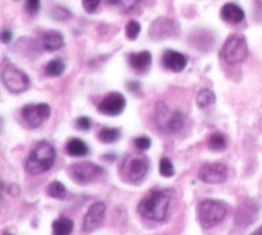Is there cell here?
I'll return each instance as SVG.
<instances>
[{
    "label": "cell",
    "instance_id": "36",
    "mask_svg": "<svg viewBox=\"0 0 262 235\" xmlns=\"http://www.w3.org/2000/svg\"><path fill=\"white\" fill-rule=\"evenodd\" d=\"M105 2L109 4V6H117V4L121 3V0H105Z\"/></svg>",
    "mask_w": 262,
    "mask_h": 235
},
{
    "label": "cell",
    "instance_id": "9",
    "mask_svg": "<svg viewBox=\"0 0 262 235\" xmlns=\"http://www.w3.org/2000/svg\"><path fill=\"white\" fill-rule=\"evenodd\" d=\"M179 22L169 17H158L150 26V37L155 41L179 35Z\"/></svg>",
    "mask_w": 262,
    "mask_h": 235
},
{
    "label": "cell",
    "instance_id": "6",
    "mask_svg": "<svg viewBox=\"0 0 262 235\" xmlns=\"http://www.w3.org/2000/svg\"><path fill=\"white\" fill-rule=\"evenodd\" d=\"M68 173L77 184L86 185L101 180L105 176V169L94 162L82 161L68 167Z\"/></svg>",
    "mask_w": 262,
    "mask_h": 235
},
{
    "label": "cell",
    "instance_id": "2",
    "mask_svg": "<svg viewBox=\"0 0 262 235\" xmlns=\"http://www.w3.org/2000/svg\"><path fill=\"white\" fill-rule=\"evenodd\" d=\"M56 160V150L48 142H40L27 157L24 168L29 175L37 176L45 173L53 167Z\"/></svg>",
    "mask_w": 262,
    "mask_h": 235
},
{
    "label": "cell",
    "instance_id": "7",
    "mask_svg": "<svg viewBox=\"0 0 262 235\" xmlns=\"http://www.w3.org/2000/svg\"><path fill=\"white\" fill-rule=\"evenodd\" d=\"M150 160L143 155H131L126 157L121 167L122 177L128 182H139L147 175Z\"/></svg>",
    "mask_w": 262,
    "mask_h": 235
},
{
    "label": "cell",
    "instance_id": "34",
    "mask_svg": "<svg viewBox=\"0 0 262 235\" xmlns=\"http://www.w3.org/2000/svg\"><path fill=\"white\" fill-rule=\"evenodd\" d=\"M141 87H142V83L139 82V81H128L127 82V89L133 92L139 91Z\"/></svg>",
    "mask_w": 262,
    "mask_h": 235
},
{
    "label": "cell",
    "instance_id": "3",
    "mask_svg": "<svg viewBox=\"0 0 262 235\" xmlns=\"http://www.w3.org/2000/svg\"><path fill=\"white\" fill-rule=\"evenodd\" d=\"M228 214V207L224 202L216 200H203L198 205L199 222L204 229H212L223 222Z\"/></svg>",
    "mask_w": 262,
    "mask_h": 235
},
{
    "label": "cell",
    "instance_id": "16",
    "mask_svg": "<svg viewBox=\"0 0 262 235\" xmlns=\"http://www.w3.org/2000/svg\"><path fill=\"white\" fill-rule=\"evenodd\" d=\"M42 48L48 52H56L64 46L65 40L62 33L58 31H47L41 37Z\"/></svg>",
    "mask_w": 262,
    "mask_h": 235
},
{
    "label": "cell",
    "instance_id": "18",
    "mask_svg": "<svg viewBox=\"0 0 262 235\" xmlns=\"http://www.w3.org/2000/svg\"><path fill=\"white\" fill-rule=\"evenodd\" d=\"M74 223L68 217H60L52 223V231L55 235H71L73 231Z\"/></svg>",
    "mask_w": 262,
    "mask_h": 235
},
{
    "label": "cell",
    "instance_id": "30",
    "mask_svg": "<svg viewBox=\"0 0 262 235\" xmlns=\"http://www.w3.org/2000/svg\"><path fill=\"white\" fill-rule=\"evenodd\" d=\"M26 8L29 13H37L40 11V0H27Z\"/></svg>",
    "mask_w": 262,
    "mask_h": 235
},
{
    "label": "cell",
    "instance_id": "23",
    "mask_svg": "<svg viewBox=\"0 0 262 235\" xmlns=\"http://www.w3.org/2000/svg\"><path fill=\"white\" fill-rule=\"evenodd\" d=\"M208 148L211 151H214V152L224 151L227 148V137L220 132L211 135V137L208 139Z\"/></svg>",
    "mask_w": 262,
    "mask_h": 235
},
{
    "label": "cell",
    "instance_id": "40",
    "mask_svg": "<svg viewBox=\"0 0 262 235\" xmlns=\"http://www.w3.org/2000/svg\"><path fill=\"white\" fill-rule=\"evenodd\" d=\"M3 235H12V234H10V232H3Z\"/></svg>",
    "mask_w": 262,
    "mask_h": 235
},
{
    "label": "cell",
    "instance_id": "17",
    "mask_svg": "<svg viewBox=\"0 0 262 235\" xmlns=\"http://www.w3.org/2000/svg\"><path fill=\"white\" fill-rule=\"evenodd\" d=\"M152 56L148 51H142L139 53H130L128 54V64L133 69L138 72H143L151 65Z\"/></svg>",
    "mask_w": 262,
    "mask_h": 235
},
{
    "label": "cell",
    "instance_id": "20",
    "mask_svg": "<svg viewBox=\"0 0 262 235\" xmlns=\"http://www.w3.org/2000/svg\"><path fill=\"white\" fill-rule=\"evenodd\" d=\"M119 137H121V130H119V128L103 127L102 130L98 132V139L101 140L102 143L106 144L115 143Z\"/></svg>",
    "mask_w": 262,
    "mask_h": 235
},
{
    "label": "cell",
    "instance_id": "19",
    "mask_svg": "<svg viewBox=\"0 0 262 235\" xmlns=\"http://www.w3.org/2000/svg\"><path fill=\"white\" fill-rule=\"evenodd\" d=\"M67 152L73 157H82L89 153V148L81 139L72 137L67 143Z\"/></svg>",
    "mask_w": 262,
    "mask_h": 235
},
{
    "label": "cell",
    "instance_id": "31",
    "mask_svg": "<svg viewBox=\"0 0 262 235\" xmlns=\"http://www.w3.org/2000/svg\"><path fill=\"white\" fill-rule=\"evenodd\" d=\"M76 124H77V127L80 128V130L86 131L89 130L90 126H92V122H90V119L88 116H80L78 119H77Z\"/></svg>",
    "mask_w": 262,
    "mask_h": 235
},
{
    "label": "cell",
    "instance_id": "37",
    "mask_svg": "<svg viewBox=\"0 0 262 235\" xmlns=\"http://www.w3.org/2000/svg\"><path fill=\"white\" fill-rule=\"evenodd\" d=\"M103 159H112V161H113V160L115 159V155L114 153H113V155H105L103 156Z\"/></svg>",
    "mask_w": 262,
    "mask_h": 235
},
{
    "label": "cell",
    "instance_id": "38",
    "mask_svg": "<svg viewBox=\"0 0 262 235\" xmlns=\"http://www.w3.org/2000/svg\"><path fill=\"white\" fill-rule=\"evenodd\" d=\"M254 2H256V4H257V6H258V7H261V8H262V0H254Z\"/></svg>",
    "mask_w": 262,
    "mask_h": 235
},
{
    "label": "cell",
    "instance_id": "29",
    "mask_svg": "<svg viewBox=\"0 0 262 235\" xmlns=\"http://www.w3.org/2000/svg\"><path fill=\"white\" fill-rule=\"evenodd\" d=\"M101 0H82V7L83 10L89 13H93L94 11L98 10Z\"/></svg>",
    "mask_w": 262,
    "mask_h": 235
},
{
    "label": "cell",
    "instance_id": "8",
    "mask_svg": "<svg viewBox=\"0 0 262 235\" xmlns=\"http://www.w3.org/2000/svg\"><path fill=\"white\" fill-rule=\"evenodd\" d=\"M2 81L7 90L11 92H23L29 87V78L24 72L13 66L12 64L4 65L2 72Z\"/></svg>",
    "mask_w": 262,
    "mask_h": 235
},
{
    "label": "cell",
    "instance_id": "35",
    "mask_svg": "<svg viewBox=\"0 0 262 235\" xmlns=\"http://www.w3.org/2000/svg\"><path fill=\"white\" fill-rule=\"evenodd\" d=\"M19 192H20V187L17 186L16 184H11L10 186H8V193H10L11 196H13V197H15V196H17V194H19Z\"/></svg>",
    "mask_w": 262,
    "mask_h": 235
},
{
    "label": "cell",
    "instance_id": "24",
    "mask_svg": "<svg viewBox=\"0 0 262 235\" xmlns=\"http://www.w3.org/2000/svg\"><path fill=\"white\" fill-rule=\"evenodd\" d=\"M47 193L51 196L52 198H57V200H62L67 194V189H65L64 184L60 181H52L49 186L47 187Z\"/></svg>",
    "mask_w": 262,
    "mask_h": 235
},
{
    "label": "cell",
    "instance_id": "26",
    "mask_svg": "<svg viewBox=\"0 0 262 235\" xmlns=\"http://www.w3.org/2000/svg\"><path fill=\"white\" fill-rule=\"evenodd\" d=\"M159 172L163 177H172L175 175V168H173L172 161L168 157H163L159 162Z\"/></svg>",
    "mask_w": 262,
    "mask_h": 235
},
{
    "label": "cell",
    "instance_id": "13",
    "mask_svg": "<svg viewBox=\"0 0 262 235\" xmlns=\"http://www.w3.org/2000/svg\"><path fill=\"white\" fill-rule=\"evenodd\" d=\"M126 107V99L121 92H110L99 103L98 111L109 116H118Z\"/></svg>",
    "mask_w": 262,
    "mask_h": 235
},
{
    "label": "cell",
    "instance_id": "15",
    "mask_svg": "<svg viewBox=\"0 0 262 235\" xmlns=\"http://www.w3.org/2000/svg\"><path fill=\"white\" fill-rule=\"evenodd\" d=\"M221 19L229 24H238L245 19V12L240 6L234 3H227L221 7L220 10Z\"/></svg>",
    "mask_w": 262,
    "mask_h": 235
},
{
    "label": "cell",
    "instance_id": "11",
    "mask_svg": "<svg viewBox=\"0 0 262 235\" xmlns=\"http://www.w3.org/2000/svg\"><path fill=\"white\" fill-rule=\"evenodd\" d=\"M106 214V206L105 203L98 201L94 202L93 205H90L88 209L86 214L83 217L82 222V231L83 232H93L98 230L103 223Z\"/></svg>",
    "mask_w": 262,
    "mask_h": 235
},
{
    "label": "cell",
    "instance_id": "21",
    "mask_svg": "<svg viewBox=\"0 0 262 235\" xmlns=\"http://www.w3.org/2000/svg\"><path fill=\"white\" fill-rule=\"evenodd\" d=\"M214 102H216V96L209 89H202L196 97V105L200 108H205L208 106L213 105Z\"/></svg>",
    "mask_w": 262,
    "mask_h": 235
},
{
    "label": "cell",
    "instance_id": "25",
    "mask_svg": "<svg viewBox=\"0 0 262 235\" xmlns=\"http://www.w3.org/2000/svg\"><path fill=\"white\" fill-rule=\"evenodd\" d=\"M51 16L55 20H58V21H67L72 17V12L65 7L56 6L52 8L51 11Z\"/></svg>",
    "mask_w": 262,
    "mask_h": 235
},
{
    "label": "cell",
    "instance_id": "12",
    "mask_svg": "<svg viewBox=\"0 0 262 235\" xmlns=\"http://www.w3.org/2000/svg\"><path fill=\"white\" fill-rule=\"evenodd\" d=\"M199 178L207 184H223L228 178L227 166L221 162L205 164L199 171Z\"/></svg>",
    "mask_w": 262,
    "mask_h": 235
},
{
    "label": "cell",
    "instance_id": "10",
    "mask_svg": "<svg viewBox=\"0 0 262 235\" xmlns=\"http://www.w3.org/2000/svg\"><path fill=\"white\" fill-rule=\"evenodd\" d=\"M21 115L29 127L36 128L41 126L51 115V107L47 103H38V105H27L23 107Z\"/></svg>",
    "mask_w": 262,
    "mask_h": 235
},
{
    "label": "cell",
    "instance_id": "33",
    "mask_svg": "<svg viewBox=\"0 0 262 235\" xmlns=\"http://www.w3.org/2000/svg\"><path fill=\"white\" fill-rule=\"evenodd\" d=\"M12 32H11L10 29H4L3 32H2V42L3 44H10L11 41H12Z\"/></svg>",
    "mask_w": 262,
    "mask_h": 235
},
{
    "label": "cell",
    "instance_id": "28",
    "mask_svg": "<svg viewBox=\"0 0 262 235\" xmlns=\"http://www.w3.org/2000/svg\"><path fill=\"white\" fill-rule=\"evenodd\" d=\"M134 146H135V148H137V150H139V151H147L148 148L151 147L150 137H147V136L137 137V139H135V142H134Z\"/></svg>",
    "mask_w": 262,
    "mask_h": 235
},
{
    "label": "cell",
    "instance_id": "22",
    "mask_svg": "<svg viewBox=\"0 0 262 235\" xmlns=\"http://www.w3.org/2000/svg\"><path fill=\"white\" fill-rule=\"evenodd\" d=\"M65 72V62L61 58H53L45 66V73L49 77H58Z\"/></svg>",
    "mask_w": 262,
    "mask_h": 235
},
{
    "label": "cell",
    "instance_id": "39",
    "mask_svg": "<svg viewBox=\"0 0 262 235\" xmlns=\"http://www.w3.org/2000/svg\"><path fill=\"white\" fill-rule=\"evenodd\" d=\"M254 235H262V227H261V229H259L258 231H257L256 234H254Z\"/></svg>",
    "mask_w": 262,
    "mask_h": 235
},
{
    "label": "cell",
    "instance_id": "14",
    "mask_svg": "<svg viewBox=\"0 0 262 235\" xmlns=\"http://www.w3.org/2000/svg\"><path fill=\"white\" fill-rule=\"evenodd\" d=\"M187 57L183 53L178 51H172V49H168L163 53V57H162V64L167 69L172 70L175 73H179L183 72L187 66Z\"/></svg>",
    "mask_w": 262,
    "mask_h": 235
},
{
    "label": "cell",
    "instance_id": "4",
    "mask_svg": "<svg viewBox=\"0 0 262 235\" xmlns=\"http://www.w3.org/2000/svg\"><path fill=\"white\" fill-rule=\"evenodd\" d=\"M249 53L248 42L243 35H230L221 48V57L228 65H238L246 60Z\"/></svg>",
    "mask_w": 262,
    "mask_h": 235
},
{
    "label": "cell",
    "instance_id": "32",
    "mask_svg": "<svg viewBox=\"0 0 262 235\" xmlns=\"http://www.w3.org/2000/svg\"><path fill=\"white\" fill-rule=\"evenodd\" d=\"M139 2H141V0H121V3L119 4L122 6V11L127 13L128 11L133 10Z\"/></svg>",
    "mask_w": 262,
    "mask_h": 235
},
{
    "label": "cell",
    "instance_id": "27",
    "mask_svg": "<svg viewBox=\"0 0 262 235\" xmlns=\"http://www.w3.org/2000/svg\"><path fill=\"white\" fill-rule=\"evenodd\" d=\"M141 33V24L137 20H131L126 26V36L128 40H135Z\"/></svg>",
    "mask_w": 262,
    "mask_h": 235
},
{
    "label": "cell",
    "instance_id": "5",
    "mask_svg": "<svg viewBox=\"0 0 262 235\" xmlns=\"http://www.w3.org/2000/svg\"><path fill=\"white\" fill-rule=\"evenodd\" d=\"M186 118L180 111H169L164 103L159 102L155 108V123L166 134H178L184 127Z\"/></svg>",
    "mask_w": 262,
    "mask_h": 235
},
{
    "label": "cell",
    "instance_id": "1",
    "mask_svg": "<svg viewBox=\"0 0 262 235\" xmlns=\"http://www.w3.org/2000/svg\"><path fill=\"white\" fill-rule=\"evenodd\" d=\"M169 194L164 191H151L138 203V213L150 221L162 222L168 216Z\"/></svg>",
    "mask_w": 262,
    "mask_h": 235
}]
</instances>
